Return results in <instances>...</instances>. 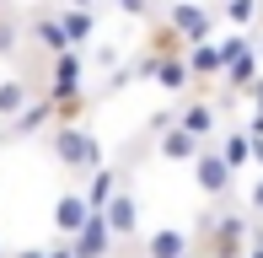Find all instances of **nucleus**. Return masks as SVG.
<instances>
[{
    "mask_svg": "<svg viewBox=\"0 0 263 258\" xmlns=\"http://www.w3.org/2000/svg\"><path fill=\"white\" fill-rule=\"evenodd\" d=\"M54 156H59V167H70V172H97L102 167V145H97V135L81 119L76 124H65V119L54 124Z\"/></svg>",
    "mask_w": 263,
    "mask_h": 258,
    "instance_id": "f257e3e1",
    "label": "nucleus"
},
{
    "mask_svg": "<svg viewBox=\"0 0 263 258\" xmlns=\"http://www.w3.org/2000/svg\"><path fill=\"white\" fill-rule=\"evenodd\" d=\"M199 237H204L210 258H247V248H253V226L242 215H215L199 226Z\"/></svg>",
    "mask_w": 263,
    "mask_h": 258,
    "instance_id": "f03ea898",
    "label": "nucleus"
},
{
    "mask_svg": "<svg viewBox=\"0 0 263 258\" xmlns=\"http://www.w3.org/2000/svg\"><path fill=\"white\" fill-rule=\"evenodd\" d=\"M113 248H118V237H113V226H107L102 210H91V220L70 237V253L76 258H113Z\"/></svg>",
    "mask_w": 263,
    "mask_h": 258,
    "instance_id": "7ed1b4c3",
    "label": "nucleus"
},
{
    "mask_svg": "<svg viewBox=\"0 0 263 258\" xmlns=\"http://www.w3.org/2000/svg\"><path fill=\"white\" fill-rule=\"evenodd\" d=\"M81 70H86L81 49H65V54H54V81H49V97H54V102H70V97H81Z\"/></svg>",
    "mask_w": 263,
    "mask_h": 258,
    "instance_id": "20e7f679",
    "label": "nucleus"
},
{
    "mask_svg": "<svg viewBox=\"0 0 263 258\" xmlns=\"http://www.w3.org/2000/svg\"><path fill=\"white\" fill-rule=\"evenodd\" d=\"M166 22L183 32V43H188V49H194V43H204V38H210V27H215V22H210V11H204V6H194V0H172Z\"/></svg>",
    "mask_w": 263,
    "mask_h": 258,
    "instance_id": "39448f33",
    "label": "nucleus"
},
{
    "mask_svg": "<svg viewBox=\"0 0 263 258\" xmlns=\"http://www.w3.org/2000/svg\"><path fill=\"white\" fill-rule=\"evenodd\" d=\"M43 124H59V102L49 97V91H43V97H32L27 108L11 119V129H6V135H11V140H27V135H38Z\"/></svg>",
    "mask_w": 263,
    "mask_h": 258,
    "instance_id": "423d86ee",
    "label": "nucleus"
},
{
    "mask_svg": "<svg viewBox=\"0 0 263 258\" xmlns=\"http://www.w3.org/2000/svg\"><path fill=\"white\" fill-rule=\"evenodd\" d=\"M231 161L220 156V151H199V161H194V183H199V194H226L231 189Z\"/></svg>",
    "mask_w": 263,
    "mask_h": 258,
    "instance_id": "0eeeda50",
    "label": "nucleus"
},
{
    "mask_svg": "<svg viewBox=\"0 0 263 258\" xmlns=\"http://www.w3.org/2000/svg\"><path fill=\"white\" fill-rule=\"evenodd\" d=\"M102 215H107V226H113V237H118V242H129V237L140 231V199L129 194V189H118L113 199H107Z\"/></svg>",
    "mask_w": 263,
    "mask_h": 258,
    "instance_id": "6e6552de",
    "label": "nucleus"
},
{
    "mask_svg": "<svg viewBox=\"0 0 263 258\" xmlns=\"http://www.w3.org/2000/svg\"><path fill=\"white\" fill-rule=\"evenodd\" d=\"M156 151H161L166 161H199V151H204V140H199L194 129H183V124H172V129H166V135L156 140Z\"/></svg>",
    "mask_w": 263,
    "mask_h": 258,
    "instance_id": "1a4fd4ad",
    "label": "nucleus"
},
{
    "mask_svg": "<svg viewBox=\"0 0 263 258\" xmlns=\"http://www.w3.org/2000/svg\"><path fill=\"white\" fill-rule=\"evenodd\" d=\"M156 86L161 91H172V97H183L188 86H194V70H188V54H166V60H156Z\"/></svg>",
    "mask_w": 263,
    "mask_h": 258,
    "instance_id": "9d476101",
    "label": "nucleus"
},
{
    "mask_svg": "<svg viewBox=\"0 0 263 258\" xmlns=\"http://www.w3.org/2000/svg\"><path fill=\"white\" fill-rule=\"evenodd\" d=\"M32 38H38L49 54L76 49V43H70V32H65V22H59V16H49V11H32Z\"/></svg>",
    "mask_w": 263,
    "mask_h": 258,
    "instance_id": "9b49d317",
    "label": "nucleus"
},
{
    "mask_svg": "<svg viewBox=\"0 0 263 258\" xmlns=\"http://www.w3.org/2000/svg\"><path fill=\"white\" fill-rule=\"evenodd\" d=\"M86 220H91V205H86V194H65V199L54 205V226L65 231V237H76V231L86 226Z\"/></svg>",
    "mask_w": 263,
    "mask_h": 258,
    "instance_id": "f8f14e48",
    "label": "nucleus"
},
{
    "mask_svg": "<svg viewBox=\"0 0 263 258\" xmlns=\"http://www.w3.org/2000/svg\"><path fill=\"white\" fill-rule=\"evenodd\" d=\"M145 258H188V231L177 226H161L145 237Z\"/></svg>",
    "mask_w": 263,
    "mask_h": 258,
    "instance_id": "ddd939ff",
    "label": "nucleus"
},
{
    "mask_svg": "<svg viewBox=\"0 0 263 258\" xmlns=\"http://www.w3.org/2000/svg\"><path fill=\"white\" fill-rule=\"evenodd\" d=\"M188 70H194V81L226 76V60H220V43H194V49H188Z\"/></svg>",
    "mask_w": 263,
    "mask_h": 258,
    "instance_id": "4468645a",
    "label": "nucleus"
},
{
    "mask_svg": "<svg viewBox=\"0 0 263 258\" xmlns=\"http://www.w3.org/2000/svg\"><path fill=\"white\" fill-rule=\"evenodd\" d=\"M118 189H124L118 167H97V172H91V183H86V205H91V210H107V199H113Z\"/></svg>",
    "mask_w": 263,
    "mask_h": 258,
    "instance_id": "2eb2a0df",
    "label": "nucleus"
},
{
    "mask_svg": "<svg viewBox=\"0 0 263 258\" xmlns=\"http://www.w3.org/2000/svg\"><path fill=\"white\" fill-rule=\"evenodd\" d=\"M27 102H32V86H27L22 76L0 81V124H11V119L22 113V108H27Z\"/></svg>",
    "mask_w": 263,
    "mask_h": 258,
    "instance_id": "dca6fc26",
    "label": "nucleus"
},
{
    "mask_svg": "<svg viewBox=\"0 0 263 258\" xmlns=\"http://www.w3.org/2000/svg\"><path fill=\"white\" fill-rule=\"evenodd\" d=\"M59 22H65V32H70L76 49H86V38L97 32V16H91L86 6H65V11H59Z\"/></svg>",
    "mask_w": 263,
    "mask_h": 258,
    "instance_id": "f3484780",
    "label": "nucleus"
},
{
    "mask_svg": "<svg viewBox=\"0 0 263 258\" xmlns=\"http://www.w3.org/2000/svg\"><path fill=\"white\" fill-rule=\"evenodd\" d=\"M177 124H183V129H194L199 140H210V135H215V124H220V113H215V102H188Z\"/></svg>",
    "mask_w": 263,
    "mask_h": 258,
    "instance_id": "a211bd4d",
    "label": "nucleus"
},
{
    "mask_svg": "<svg viewBox=\"0 0 263 258\" xmlns=\"http://www.w3.org/2000/svg\"><path fill=\"white\" fill-rule=\"evenodd\" d=\"M220 156L231 161V167H247V161H253V135H247V129H231V135L220 140Z\"/></svg>",
    "mask_w": 263,
    "mask_h": 258,
    "instance_id": "6ab92c4d",
    "label": "nucleus"
},
{
    "mask_svg": "<svg viewBox=\"0 0 263 258\" xmlns=\"http://www.w3.org/2000/svg\"><path fill=\"white\" fill-rule=\"evenodd\" d=\"M253 76H258V54H253V49H247L242 60L226 70V81H231V86H253Z\"/></svg>",
    "mask_w": 263,
    "mask_h": 258,
    "instance_id": "aec40b11",
    "label": "nucleus"
},
{
    "mask_svg": "<svg viewBox=\"0 0 263 258\" xmlns=\"http://www.w3.org/2000/svg\"><path fill=\"white\" fill-rule=\"evenodd\" d=\"M226 22H236V27H247V22H253L258 16V0H226Z\"/></svg>",
    "mask_w": 263,
    "mask_h": 258,
    "instance_id": "412c9836",
    "label": "nucleus"
},
{
    "mask_svg": "<svg viewBox=\"0 0 263 258\" xmlns=\"http://www.w3.org/2000/svg\"><path fill=\"white\" fill-rule=\"evenodd\" d=\"M124 16H151V0H113Z\"/></svg>",
    "mask_w": 263,
    "mask_h": 258,
    "instance_id": "4be33fe9",
    "label": "nucleus"
},
{
    "mask_svg": "<svg viewBox=\"0 0 263 258\" xmlns=\"http://www.w3.org/2000/svg\"><path fill=\"white\" fill-rule=\"evenodd\" d=\"M0 54H16V27L11 22H0Z\"/></svg>",
    "mask_w": 263,
    "mask_h": 258,
    "instance_id": "5701e85b",
    "label": "nucleus"
},
{
    "mask_svg": "<svg viewBox=\"0 0 263 258\" xmlns=\"http://www.w3.org/2000/svg\"><path fill=\"white\" fill-rule=\"evenodd\" d=\"M247 97H253V108H263V81H253V86H247Z\"/></svg>",
    "mask_w": 263,
    "mask_h": 258,
    "instance_id": "b1692460",
    "label": "nucleus"
},
{
    "mask_svg": "<svg viewBox=\"0 0 263 258\" xmlns=\"http://www.w3.org/2000/svg\"><path fill=\"white\" fill-rule=\"evenodd\" d=\"M247 135H253V129H247ZM253 161L263 167V135H253Z\"/></svg>",
    "mask_w": 263,
    "mask_h": 258,
    "instance_id": "393cba45",
    "label": "nucleus"
},
{
    "mask_svg": "<svg viewBox=\"0 0 263 258\" xmlns=\"http://www.w3.org/2000/svg\"><path fill=\"white\" fill-rule=\"evenodd\" d=\"M247 129H253V135H263V108H253V119H247Z\"/></svg>",
    "mask_w": 263,
    "mask_h": 258,
    "instance_id": "a878e982",
    "label": "nucleus"
},
{
    "mask_svg": "<svg viewBox=\"0 0 263 258\" xmlns=\"http://www.w3.org/2000/svg\"><path fill=\"white\" fill-rule=\"evenodd\" d=\"M253 210H263V178L253 183Z\"/></svg>",
    "mask_w": 263,
    "mask_h": 258,
    "instance_id": "bb28decb",
    "label": "nucleus"
},
{
    "mask_svg": "<svg viewBox=\"0 0 263 258\" xmlns=\"http://www.w3.org/2000/svg\"><path fill=\"white\" fill-rule=\"evenodd\" d=\"M16 258H49V253H38V248H27V253H16Z\"/></svg>",
    "mask_w": 263,
    "mask_h": 258,
    "instance_id": "cd10ccee",
    "label": "nucleus"
},
{
    "mask_svg": "<svg viewBox=\"0 0 263 258\" xmlns=\"http://www.w3.org/2000/svg\"><path fill=\"white\" fill-rule=\"evenodd\" d=\"M65 6H86V11H91V6H97V0H65Z\"/></svg>",
    "mask_w": 263,
    "mask_h": 258,
    "instance_id": "c85d7f7f",
    "label": "nucleus"
},
{
    "mask_svg": "<svg viewBox=\"0 0 263 258\" xmlns=\"http://www.w3.org/2000/svg\"><path fill=\"white\" fill-rule=\"evenodd\" d=\"M258 60H263V43H258Z\"/></svg>",
    "mask_w": 263,
    "mask_h": 258,
    "instance_id": "c756f323",
    "label": "nucleus"
},
{
    "mask_svg": "<svg viewBox=\"0 0 263 258\" xmlns=\"http://www.w3.org/2000/svg\"><path fill=\"white\" fill-rule=\"evenodd\" d=\"M0 258H6V253H0Z\"/></svg>",
    "mask_w": 263,
    "mask_h": 258,
    "instance_id": "7c9ffc66",
    "label": "nucleus"
}]
</instances>
